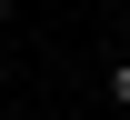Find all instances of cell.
I'll return each mask as SVG.
<instances>
[{
	"mask_svg": "<svg viewBox=\"0 0 130 120\" xmlns=\"http://www.w3.org/2000/svg\"><path fill=\"white\" fill-rule=\"evenodd\" d=\"M110 100H120V110H130V60H110Z\"/></svg>",
	"mask_w": 130,
	"mask_h": 120,
	"instance_id": "1",
	"label": "cell"
}]
</instances>
